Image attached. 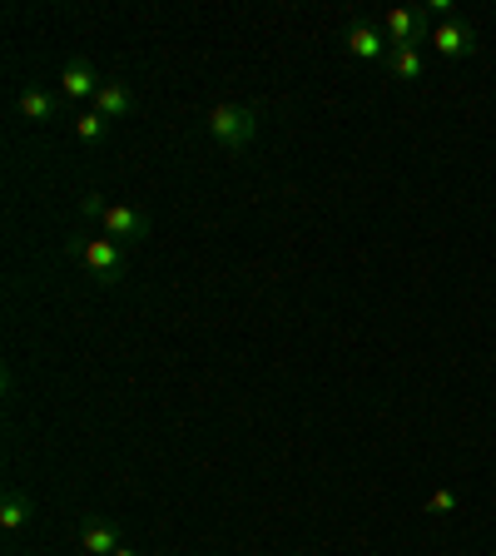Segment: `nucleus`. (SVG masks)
I'll list each match as a JSON object with an SVG mask.
<instances>
[{
  "label": "nucleus",
  "mask_w": 496,
  "mask_h": 556,
  "mask_svg": "<svg viewBox=\"0 0 496 556\" xmlns=\"http://www.w3.org/2000/svg\"><path fill=\"white\" fill-rule=\"evenodd\" d=\"M204 130L219 150H248L253 134H259V109L253 105H213L204 115Z\"/></svg>",
  "instance_id": "obj_1"
},
{
  "label": "nucleus",
  "mask_w": 496,
  "mask_h": 556,
  "mask_svg": "<svg viewBox=\"0 0 496 556\" xmlns=\"http://www.w3.org/2000/svg\"><path fill=\"white\" fill-rule=\"evenodd\" d=\"M343 46L353 60H363V65H378V60H388V36H382V21H348L343 25Z\"/></svg>",
  "instance_id": "obj_3"
},
{
  "label": "nucleus",
  "mask_w": 496,
  "mask_h": 556,
  "mask_svg": "<svg viewBox=\"0 0 496 556\" xmlns=\"http://www.w3.org/2000/svg\"><path fill=\"white\" fill-rule=\"evenodd\" d=\"M427 512H432V517H447V512H457V492H432V497H427Z\"/></svg>",
  "instance_id": "obj_14"
},
{
  "label": "nucleus",
  "mask_w": 496,
  "mask_h": 556,
  "mask_svg": "<svg viewBox=\"0 0 496 556\" xmlns=\"http://www.w3.org/2000/svg\"><path fill=\"white\" fill-rule=\"evenodd\" d=\"M382 36H388V46H422V40H432V25H427V11H407V5H397V11L382 15Z\"/></svg>",
  "instance_id": "obj_5"
},
{
  "label": "nucleus",
  "mask_w": 496,
  "mask_h": 556,
  "mask_svg": "<svg viewBox=\"0 0 496 556\" xmlns=\"http://www.w3.org/2000/svg\"><path fill=\"white\" fill-rule=\"evenodd\" d=\"M75 254H80L84 273H90L100 288H115L119 279H125V269H130L125 244H115V238H80V244H75Z\"/></svg>",
  "instance_id": "obj_2"
},
{
  "label": "nucleus",
  "mask_w": 496,
  "mask_h": 556,
  "mask_svg": "<svg viewBox=\"0 0 496 556\" xmlns=\"http://www.w3.org/2000/svg\"><path fill=\"white\" fill-rule=\"evenodd\" d=\"M115 556H140V552H130V546H119V552Z\"/></svg>",
  "instance_id": "obj_16"
},
{
  "label": "nucleus",
  "mask_w": 496,
  "mask_h": 556,
  "mask_svg": "<svg viewBox=\"0 0 496 556\" xmlns=\"http://www.w3.org/2000/svg\"><path fill=\"white\" fill-rule=\"evenodd\" d=\"M90 109H95V115H105L109 125H115V119H130V115H134V90H130L125 80H105Z\"/></svg>",
  "instance_id": "obj_8"
},
{
  "label": "nucleus",
  "mask_w": 496,
  "mask_h": 556,
  "mask_svg": "<svg viewBox=\"0 0 496 556\" xmlns=\"http://www.w3.org/2000/svg\"><path fill=\"white\" fill-rule=\"evenodd\" d=\"M80 209L90 214V219H100V214H105L109 204H105V194H95V190H90V194H84V199H80Z\"/></svg>",
  "instance_id": "obj_15"
},
{
  "label": "nucleus",
  "mask_w": 496,
  "mask_h": 556,
  "mask_svg": "<svg viewBox=\"0 0 496 556\" xmlns=\"http://www.w3.org/2000/svg\"><path fill=\"white\" fill-rule=\"evenodd\" d=\"M105 130H109V119L95 115V109H80V115H75V140L80 144H100L105 140Z\"/></svg>",
  "instance_id": "obj_13"
},
{
  "label": "nucleus",
  "mask_w": 496,
  "mask_h": 556,
  "mask_svg": "<svg viewBox=\"0 0 496 556\" xmlns=\"http://www.w3.org/2000/svg\"><path fill=\"white\" fill-rule=\"evenodd\" d=\"M100 85H105V75H100L90 60H70V65L60 70V90H65L70 100H90V105H95Z\"/></svg>",
  "instance_id": "obj_7"
},
{
  "label": "nucleus",
  "mask_w": 496,
  "mask_h": 556,
  "mask_svg": "<svg viewBox=\"0 0 496 556\" xmlns=\"http://www.w3.org/2000/svg\"><path fill=\"white\" fill-rule=\"evenodd\" d=\"M388 70L397 75L402 85L422 80V50H413V46H397V50H388Z\"/></svg>",
  "instance_id": "obj_12"
},
{
  "label": "nucleus",
  "mask_w": 496,
  "mask_h": 556,
  "mask_svg": "<svg viewBox=\"0 0 496 556\" xmlns=\"http://www.w3.org/2000/svg\"><path fill=\"white\" fill-rule=\"evenodd\" d=\"M427 46L438 50L442 60H472L477 55V30L467 21H457V15H452V21L432 25V40H427Z\"/></svg>",
  "instance_id": "obj_6"
},
{
  "label": "nucleus",
  "mask_w": 496,
  "mask_h": 556,
  "mask_svg": "<svg viewBox=\"0 0 496 556\" xmlns=\"http://www.w3.org/2000/svg\"><path fill=\"white\" fill-rule=\"evenodd\" d=\"M80 546H84V556H115L125 542H119V527H115V521L90 517L80 527Z\"/></svg>",
  "instance_id": "obj_9"
},
{
  "label": "nucleus",
  "mask_w": 496,
  "mask_h": 556,
  "mask_svg": "<svg viewBox=\"0 0 496 556\" xmlns=\"http://www.w3.org/2000/svg\"><path fill=\"white\" fill-rule=\"evenodd\" d=\"M15 109H21V119H30V125H50V119L60 115V95H50V90L30 85V90H21V95H15Z\"/></svg>",
  "instance_id": "obj_10"
},
{
  "label": "nucleus",
  "mask_w": 496,
  "mask_h": 556,
  "mask_svg": "<svg viewBox=\"0 0 496 556\" xmlns=\"http://www.w3.org/2000/svg\"><path fill=\"white\" fill-rule=\"evenodd\" d=\"M100 229H105V238H115V244H144V238H149V214H140L134 204H109V209L100 214Z\"/></svg>",
  "instance_id": "obj_4"
},
{
  "label": "nucleus",
  "mask_w": 496,
  "mask_h": 556,
  "mask_svg": "<svg viewBox=\"0 0 496 556\" xmlns=\"http://www.w3.org/2000/svg\"><path fill=\"white\" fill-rule=\"evenodd\" d=\"M30 517H36V497H30L25 487H5V502H0V527H5V532H21Z\"/></svg>",
  "instance_id": "obj_11"
}]
</instances>
